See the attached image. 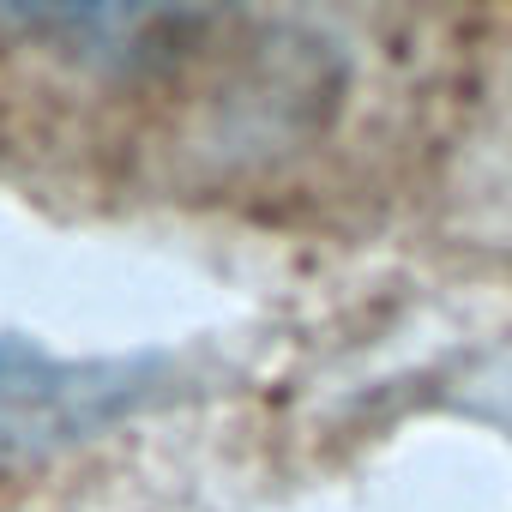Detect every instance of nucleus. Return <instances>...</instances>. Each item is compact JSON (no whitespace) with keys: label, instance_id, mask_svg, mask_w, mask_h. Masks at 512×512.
Here are the masks:
<instances>
[{"label":"nucleus","instance_id":"f257e3e1","mask_svg":"<svg viewBox=\"0 0 512 512\" xmlns=\"http://www.w3.org/2000/svg\"><path fill=\"white\" fill-rule=\"evenodd\" d=\"M121 398V374L97 368H67L25 356L13 344H0V440H55L73 428H91L109 416Z\"/></svg>","mask_w":512,"mask_h":512},{"label":"nucleus","instance_id":"f03ea898","mask_svg":"<svg viewBox=\"0 0 512 512\" xmlns=\"http://www.w3.org/2000/svg\"><path fill=\"white\" fill-rule=\"evenodd\" d=\"M217 7L223 0H0V19L67 49H145Z\"/></svg>","mask_w":512,"mask_h":512}]
</instances>
